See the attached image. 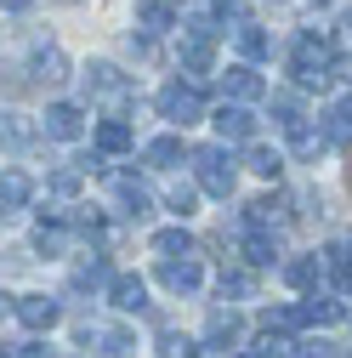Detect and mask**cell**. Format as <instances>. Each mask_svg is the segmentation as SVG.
<instances>
[{"mask_svg": "<svg viewBox=\"0 0 352 358\" xmlns=\"http://www.w3.org/2000/svg\"><path fill=\"white\" fill-rule=\"evenodd\" d=\"M188 159H193V188H199V194H210V199H228V194H233L239 165H233L228 148L205 143V148H188Z\"/></svg>", "mask_w": 352, "mask_h": 358, "instance_id": "cell-1", "label": "cell"}, {"mask_svg": "<svg viewBox=\"0 0 352 358\" xmlns=\"http://www.w3.org/2000/svg\"><path fill=\"white\" fill-rule=\"evenodd\" d=\"M330 69H335L330 40H324V34H295V46H290V74H295V85L318 92V85L330 80Z\"/></svg>", "mask_w": 352, "mask_h": 358, "instance_id": "cell-2", "label": "cell"}, {"mask_svg": "<svg viewBox=\"0 0 352 358\" xmlns=\"http://www.w3.org/2000/svg\"><path fill=\"white\" fill-rule=\"evenodd\" d=\"M154 108H159V120H170V125H193L199 114H205V92L188 80H170V85H159V97H154Z\"/></svg>", "mask_w": 352, "mask_h": 358, "instance_id": "cell-3", "label": "cell"}, {"mask_svg": "<svg viewBox=\"0 0 352 358\" xmlns=\"http://www.w3.org/2000/svg\"><path fill=\"white\" fill-rule=\"evenodd\" d=\"M80 85H85V97L91 103H108V108H125L131 103V74H119L114 63H91L80 74Z\"/></svg>", "mask_w": 352, "mask_h": 358, "instance_id": "cell-4", "label": "cell"}, {"mask_svg": "<svg viewBox=\"0 0 352 358\" xmlns=\"http://www.w3.org/2000/svg\"><path fill=\"white\" fill-rule=\"evenodd\" d=\"M40 131H46L52 143H80L85 137V114L74 103H52L46 114H40Z\"/></svg>", "mask_w": 352, "mask_h": 358, "instance_id": "cell-5", "label": "cell"}, {"mask_svg": "<svg viewBox=\"0 0 352 358\" xmlns=\"http://www.w3.org/2000/svg\"><path fill=\"white\" fill-rule=\"evenodd\" d=\"M12 313H17V324H23V330H34V336H46V330L63 319V307H57L52 296H17V301H12Z\"/></svg>", "mask_w": 352, "mask_h": 358, "instance_id": "cell-6", "label": "cell"}, {"mask_svg": "<svg viewBox=\"0 0 352 358\" xmlns=\"http://www.w3.org/2000/svg\"><path fill=\"white\" fill-rule=\"evenodd\" d=\"M222 97H228V103H261V97H267V80H261L250 63H233V69L222 74Z\"/></svg>", "mask_w": 352, "mask_h": 358, "instance_id": "cell-7", "label": "cell"}, {"mask_svg": "<svg viewBox=\"0 0 352 358\" xmlns=\"http://www.w3.org/2000/svg\"><path fill=\"white\" fill-rule=\"evenodd\" d=\"M159 285L170 290V296H193L199 285H205V267L188 256V262H159Z\"/></svg>", "mask_w": 352, "mask_h": 358, "instance_id": "cell-8", "label": "cell"}, {"mask_svg": "<svg viewBox=\"0 0 352 358\" xmlns=\"http://www.w3.org/2000/svg\"><path fill=\"white\" fill-rule=\"evenodd\" d=\"M216 131H222V143H250L256 137V114L244 103H222L216 108Z\"/></svg>", "mask_w": 352, "mask_h": 358, "instance_id": "cell-9", "label": "cell"}, {"mask_svg": "<svg viewBox=\"0 0 352 358\" xmlns=\"http://www.w3.org/2000/svg\"><path fill=\"white\" fill-rule=\"evenodd\" d=\"M34 199V176L29 171H0V216H17Z\"/></svg>", "mask_w": 352, "mask_h": 358, "instance_id": "cell-10", "label": "cell"}, {"mask_svg": "<svg viewBox=\"0 0 352 358\" xmlns=\"http://www.w3.org/2000/svg\"><path fill=\"white\" fill-rule=\"evenodd\" d=\"M108 301H114L119 313H142V307H148V285H142L137 273H114V279H108Z\"/></svg>", "mask_w": 352, "mask_h": 358, "instance_id": "cell-11", "label": "cell"}, {"mask_svg": "<svg viewBox=\"0 0 352 358\" xmlns=\"http://www.w3.org/2000/svg\"><path fill=\"white\" fill-rule=\"evenodd\" d=\"M284 137H290L295 159H318V154L330 148V137H324V125H313V120H295V125L284 131Z\"/></svg>", "mask_w": 352, "mask_h": 358, "instance_id": "cell-12", "label": "cell"}, {"mask_svg": "<svg viewBox=\"0 0 352 358\" xmlns=\"http://www.w3.org/2000/svg\"><path fill=\"white\" fill-rule=\"evenodd\" d=\"M279 273H284L290 290H318V279H324V256H290Z\"/></svg>", "mask_w": 352, "mask_h": 358, "instance_id": "cell-13", "label": "cell"}, {"mask_svg": "<svg viewBox=\"0 0 352 358\" xmlns=\"http://www.w3.org/2000/svg\"><path fill=\"white\" fill-rule=\"evenodd\" d=\"M34 137H40L34 120H23L17 108H0V148H29Z\"/></svg>", "mask_w": 352, "mask_h": 358, "instance_id": "cell-14", "label": "cell"}, {"mask_svg": "<svg viewBox=\"0 0 352 358\" xmlns=\"http://www.w3.org/2000/svg\"><path fill=\"white\" fill-rule=\"evenodd\" d=\"M29 74L46 80V85H52V80H68V57H63V46H34V52H29Z\"/></svg>", "mask_w": 352, "mask_h": 358, "instance_id": "cell-15", "label": "cell"}, {"mask_svg": "<svg viewBox=\"0 0 352 358\" xmlns=\"http://www.w3.org/2000/svg\"><path fill=\"white\" fill-rule=\"evenodd\" d=\"M284 194H261V199H250L244 205V222H250V228H261V234H273V222H284Z\"/></svg>", "mask_w": 352, "mask_h": 358, "instance_id": "cell-16", "label": "cell"}, {"mask_svg": "<svg viewBox=\"0 0 352 358\" xmlns=\"http://www.w3.org/2000/svg\"><path fill=\"white\" fill-rule=\"evenodd\" d=\"M114 199H119V210H125L131 222H142V216L154 210L148 188H142V182H131V176H114Z\"/></svg>", "mask_w": 352, "mask_h": 358, "instance_id": "cell-17", "label": "cell"}, {"mask_svg": "<svg viewBox=\"0 0 352 358\" xmlns=\"http://www.w3.org/2000/svg\"><path fill=\"white\" fill-rule=\"evenodd\" d=\"M199 245H193V234L188 228H165V234H154V256H165V262H188Z\"/></svg>", "mask_w": 352, "mask_h": 358, "instance_id": "cell-18", "label": "cell"}, {"mask_svg": "<svg viewBox=\"0 0 352 358\" xmlns=\"http://www.w3.org/2000/svg\"><path fill=\"white\" fill-rule=\"evenodd\" d=\"M142 159H148L154 171H170V165L188 159V143H182V137H154V143L142 148Z\"/></svg>", "mask_w": 352, "mask_h": 358, "instance_id": "cell-19", "label": "cell"}, {"mask_svg": "<svg viewBox=\"0 0 352 358\" xmlns=\"http://www.w3.org/2000/svg\"><path fill=\"white\" fill-rule=\"evenodd\" d=\"M233 40H239L244 63H261V57H273V34H267V29H256V23H239V29H233Z\"/></svg>", "mask_w": 352, "mask_h": 358, "instance_id": "cell-20", "label": "cell"}, {"mask_svg": "<svg viewBox=\"0 0 352 358\" xmlns=\"http://www.w3.org/2000/svg\"><path fill=\"white\" fill-rule=\"evenodd\" d=\"M216 296H233V301H250L256 296V273H250V267H222V279H216Z\"/></svg>", "mask_w": 352, "mask_h": 358, "instance_id": "cell-21", "label": "cell"}, {"mask_svg": "<svg viewBox=\"0 0 352 358\" xmlns=\"http://www.w3.org/2000/svg\"><path fill=\"white\" fill-rule=\"evenodd\" d=\"M295 319H301V324H335V319H341V301L313 290V296H307V301L295 307Z\"/></svg>", "mask_w": 352, "mask_h": 358, "instance_id": "cell-22", "label": "cell"}, {"mask_svg": "<svg viewBox=\"0 0 352 358\" xmlns=\"http://www.w3.org/2000/svg\"><path fill=\"white\" fill-rule=\"evenodd\" d=\"M205 341H210V347H233V341H239V313H233V307H216L210 324H205Z\"/></svg>", "mask_w": 352, "mask_h": 358, "instance_id": "cell-23", "label": "cell"}, {"mask_svg": "<svg viewBox=\"0 0 352 358\" xmlns=\"http://www.w3.org/2000/svg\"><path fill=\"white\" fill-rule=\"evenodd\" d=\"M80 341H97L103 352H131V330L119 324H80Z\"/></svg>", "mask_w": 352, "mask_h": 358, "instance_id": "cell-24", "label": "cell"}, {"mask_svg": "<svg viewBox=\"0 0 352 358\" xmlns=\"http://www.w3.org/2000/svg\"><path fill=\"white\" fill-rule=\"evenodd\" d=\"M244 262H250V267H273V262H279V239L261 234V228H250V234H244Z\"/></svg>", "mask_w": 352, "mask_h": 358, "instance_id": "cell-25", "label": "cell"}, {"mask_svg": "<svg viewBox=\"0 0 352 358\" xmlns=\"http://www.w3.org/2000/svg\"><path fill=\"white\" fill-rule=\"evenodd\" d=\"M63 245H68V228L57 222V210H52V216H40V234H34V250H40V256H63Z\"/></svg>", "mask_w": 352, "mask_h": 358, "instance_id": "cell-26", "label": "cell"}, {"mask_svg": "<svg viewBox=\"0 0 352 358\" xmlns=\"http://www.w3.org/2000/svg\"><path fill=\"white\" fill-rule=\"evenodd\" d=\"M131 148V125L125 120H103L97 125V154H125Z\"/></svg>", "mask_w": 352, "mask_h": 358, "instance_id": "cell-27", "label": "cell"}, {"mask_svg": "<svg viewBox=\"0 0 352 358\" xmlns=\"http://www.w3.org/2000/svg\"><path fill=\"white\" fill-rule=\"evenodd\" d=\"M108 279H114V273H108V262H103V256H91V262H80V267H74V290H108Z\"/></svg>", "mask_w": 352, "mask_h": 358, "instance_id": "cell-28", "label": "cell"}, {"mask_svg": "<svg viewBox=\"0 0 352 358\" xmlns=\"http://www.w3.org/2000/svg\"><path fill=\"white\" fill-rule=\"evenodd\" d=\"M244 165H250L256 176H273V182H279V171H284V154H279V148H261V143H250Z\"/></svg>", "mask_w": 352, "mask_h": 358, "instance_id": "cell-29", "label": "cell"}, {"mask_svg": "<svg viewBox=\"0 0 352 358\" xmlns=\"http://www.w3.org/2000/svg\"><path fill=\"white\" fill-rule=\"evenodd\" d=\"M137 23H142V34H165L170 29V6L165 0H137Z\"/></svg>", "mask_w": 352, "mask_h": 358, "instance_id": "cell-30", "label": "cell"}, {"mask_svg": "<svg viewBox=\"0 0 352 358\" xmlns=\"http://www.w3.org/2000/svg\"><path fill=\"white\" fill-rule=\"evenodd\" d=\"M324 137H330V143H352V97L324 114Z\"/></svg>", "mask_w": 352, "mask_h": 358, "instance_id": "cell-31", "label": "cell"}, {"mask_svg": "<svg viewBox=\"0 0 352 358\" xmlns=\"http://www.w3.org/2000/svg\"><path fill=\"white\" fill-rule=\"evenodd\" d=\"M159 358H199V341H193V336L165 330V336H159Z\"/></svg>", "mask_w": 352, "mask_h": 358, "instance_id": "cell-32", "label": "cell"}, {"mask_svg": "<svg viewBox=\"0 0 352 358\" xmlns=\"http://www.w3.org/2000/svg\"><path fill=\"white\" fill-rule=\"evenodd\" d=\"M165 205H170L176 216H193V205H199V188H193V182H170V194H165Z\"/></svg>", "mask_w": 352, "mask_h": 358, "instance_id": "cell-33", "label": "cell"}, {"mask_svg": "<svg viewBox=\"0 0 352 358\" xmlns=\"http://www.w3.org/2000/svg\"><path fill=\"white\" fill-rule=\"evenodd\" d=\"M80 182H85V176H80L74 165H68V171H52V194H57V199H74V194H80Z\"/></svg>", "mask_w": 352, "mask_h": 358, "instance_id": "cell-34", "label": "cell"}, {"mask_svg": "<svg viewBox=\"0 0 352 358\" xmlns=\"http://www.w3.org/2000/svg\"><path fill=\"white\" fill-rule=\"evenodd\" d=\"M295 358H341L335 341H295Z\"/></svg>", "mask_w": 352, "mask_h": 358, "instance_id": "cell-35", "label": "cell"}, {"mask_svg": "<svg viewBox=\"0 0 352 358\" xmlns=\"http://www.w3.org/2000/svg\"><path fill=\"white\" fill-rule=\"evenodd\" d=\"M216 12L222 17H244V0H216Z\"/></svg>", "mask_w": 352, "mask_h": 358, "instance_id": "cell-36", "label": "cell"}, {"mask_svg": "<svg viewBox=\"0 0 352 358\" xmlns=\"http://www.w3.org/2000/svg\"><path fill=\"white\" fill-rule=\"evenodd\" d=\"M17 358H52V347H40V341H29V347H17Z\"/></svg>", "mask_w": 352, "mask_h": 358, "instance_id": "cell-37", "label": "cell"}, {"mask_svg": "<svg viewBox=\"0 0 352 358\" xmlns=\"http://www.w3.org/2000/svg\"><path fill=\"white\" fill-rule=\"evenodd\" d=\"M0 6H6V12H29V6H34V0H0Z\"/></svg>", "mask_w": 352, "mask_h": 358, "instance_id": "cell-38", "label": "cell"}, {"mask_svg": "<svg viewBox=\"0 0 352 358\" xmlns=\"http://www.w3.org/2000/svg\"><path fill=\"white\" fill-rule=\"evenodd\" d=\"M341 34H346V40H352V6H346V12H341Z\"/></svg>", "mask_w": 352, "mask_h": 358, "instance_id": "cell-39", "label": "cell"}, {"mask_svg": "<svg viewBox=\"0 0 352 358\" xmlns=\"http://www.w3.org/2000/svg\"><path fill=\"white\" fill-rule=\"evenodd\" d=\"M239 358H267V352H261V347H244V352H239Z\"/></svg>", "mask_w": 352, "mask_h": 358, "instance_id": "cell-40", "label": "cell"}, {"mask_svg": "<svg viewBox=\"0 0 352 358\" xmlns=\"http://www.w3.org/2000/svg\"><path fill=\"white\" fill-rule=\"evenodd\" d=\"M0 358H17V347H6V341H0Z\"/></svg>", "mask_w": 352, "mask_h": 358, "instance_id": "cell-41", "label": "cell"}, {"mask_svg": "<svg viewBox=\"0 0 352 358\" xmlns=\"http://www.w3.org/2000/svg\"><path fill=\"white\" fill-rule=\"evenodd\" d=\"M0 313H12V296H0Z\"/></svg>", "mask_w": 352, "mask_h": 358, "instance_id": "cell-42", "label": "cell"}, {"mask_svg": "<svg viewBox=\"0 0 352 358\" xmlns=\"http://www.w3.org/2000/svg\"><path fill=\"white\" fill-rule=\"evenodd\" d=\"M165 6H170V0H165Z\"/></svg>", "mask_w": 352, "mask_h": 358, "instance_id": "cell-43", "label": "cell"}]
</instances>
